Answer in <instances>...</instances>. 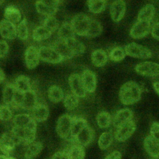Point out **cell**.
<instances>
[{"label":"cell","mask_w":159,"mask_h":159,"mask_svg":"<svg viewBox=\"0 0 159 159\" xmlns=\"http://www.w3.org/2000/svg\"><path fill=\"white\" fill-rule=\"evenodd\" d=\"M126 5L123 0H115L110 6V16L112 20L115 22L120 21L125 13Z\"/></svg>","instance_id":"12"},{"label":"cell","mask_w":159,"mask_h":159,"mask_svg":"<svg viewBox=\"0 0 159 159\" xmlns=\"http://www.w3.org/2000/svg\"><path fill=\"white\" fill-rule=\"evenodd\" d=\"M39 49L35 46H29L25 52V64L27 69L35 68L40 61Z\"/></svg>","instance_id":"13"},{"label":"cell","mask_w":159,"mask_h":159,"mask_svg":"<svg viewBox=\"0 0 159 159\" xmlns=\"http://www.w3.org/2000/svg\"><path fill=\"white\" fill-rule=\"evenodd\" d=\"M155 14V7L151 4L144 6L139 12L137 21L151 22Z\"/></svg>","instance_id":"31"},{"label":"cell","mask_w":159,"mask_h":159,"mask_svg":"<svg viewBox=\"0 0 159 159\" xmlns=\"http://www.w3.org/2000/svg\"><path fill=\"white\" fill-rule=\"evenodd\" d=\"M150 135L159 140V123L157 122H153L150 127Z\"/></svg>","instance_id":"45"},{"label":"cell","mask_w":159,"mask_h":159,"mask_svg":"<svg viewBox=\"0 0 159 159\" xmlns=\"http://www.w3.org/2000/svg\"><path fill=\"white\" fill-rule=\"evenodd\" d=\"M0 35L6 40H13L17 37L16 26L4 19L0 21Z\"/></svg>","instance_id":"15"},{"label":"cell","mask_w":159,"mask_h":159,"mask_svg":"<svg viewBox=\"0 0 159 159\" xmlns=\"http://www.w3.org/2000/svg\"><path fill=\"white\" fill-rule=\"evenodd\" d=\"M31 116L35 120V122H42L45 121L49 115L48 107L42 103H37V104L32 108Z\"/></svg>","instance_id":"22"},{"label":"cell","mask_w":159,"mask_h":159,"mask_svg":"<svg viewBox=\"0 0 159 159\" xmlns=\"http://www.w3.org/2000/svg\"><path fill=\"white\" fill-rule=\"evenodd\" d=\"M0 156H1V155H0Z\"/></svg>","instance_id":"56"},{"label":"cell","mask_w":159,"mask_h":159,"mask_svg":"<svg viewBox=\"0 0 159 159\" xmlns=\"http://www.w3.org/2000/svg\"><path fill=\"white\" fill-rule=\"evenodd\" d=\"M68 84L71 92L78 97H84L86 96V90L83 85L81 75L73 73L68 78Z\"/></svg>","instance_id":"11"},{"label":"cell","mask_w":159,"mask_h":159,"mask_svg":"<svg viewBox=\"0 0 159 159\" xmlns=\"http://www.w3.org/2000/svg\"><path fill=\"white\" fill-rule=\"evenodd\" d=\"M37 95L36 92L31 89L30 90L22 94L19 107L24 110H31L37 104Z\"/></svg>","instance_id":"14"},{"label":"cell","mask_w":159,"mask_h":159,"mask_svg":"<svg viewBox=\"0 0 159 159\" xmlns=\"http://www.w3.org/2000/svg\"><path fill=\"white\" fill-rule=\"evenodd\" d=\"M22 94L19 93L13 84L7 83L2 89V99L6 105L12 108H18Z\"/></svg>","instance_id":"3"},{"label":"cell","mask_w":159,"mask_h":159,"mask_svg":"<svg viewBox=\"0 0 159 159\" xmlns=\"http://www.w3.org/2000/svg\"><path fill=\"white\" fill-rule=\"evenodd\" d=\"M152 159H155V158H152Z\"/></svg>","instance_id":"55"},{"label":"cell","mask_w":159,"mask_h":159,"mask_svg":"<svg viewBox=\"0 0 159 159\" xmlns=\"http://www.w3.org/2000/svg\"><path fill=\"white\" fill-rule=\"evenodd\" d=\"M116 128L114 133L115 138L117 142H123L133 135L136 129V123L133 119H131Z\"/></svg>","instance_id":"5"},{"label":"cell","mask_w":159,"mask_h":159,"mask_svg":"<svg viewBox=\"0 0 159 159\" xmlns=\"http://www.w3.org/2000/svg\"><path fill=\"white\" fill-rule=\"evenodd\" d=\"M4 159H16L14 157H9V156H6Z\"/></svg>","instance_id":"52"},{"label":"cell","mask_w":159,"mask_h":159,"mask_svg":"<svg viewBox=\"0 0 159 159\" xmlns=\"http://www.w3.org/2000/svg\"><path fill=\"white\" fill-rule=\"evenodd\" d=\"M122 155L119 151H114L106 156L104 159H121Z\"/></svg>","instance_id":"49"},{"label":"cell","mask_w":159,"mask_h":159,"mask_svg":"<svg viewBox=\"0 0 159 159\" xmlns=\"http://www.w3.org/2000/svg\"><path fill=\"white\" fill-rule=\"evenodd\" d=\"M12 117V111L7 105H0V120L2 121H8Z\"/></svg>","instance_id":"43"},{"label":"cell","mask_w":159,"mask_h":159,"mask_svg":"<svg viewBox=\"0 0 159 159\" xmlns=\"http://www.w3.org/2000/svg\"><path fill=\"white\" fill-rule=\"evenodd\" d=\"M51 46L58 52V54L63 57L64 60L74 57L66 41H65L58 39L53 42Z\"/></svg>","instance_id":"21"},{"label":"cell","mask_w":159,"mask_h":159,"mask_svg":"<svg viewBox=\"0 0 159 159\" xmlns=\"http://www.w3.org/2000/svg\"><path fill=\"white\" fill-rule=\"evenodd\" d=\"M153 88L156 93L159 95V82H155L152 84Z\"/></svg>","instance_id":"51"},{"label":"cell","mask_w":159,"mask_h":159,"mask_svg":"<svg viewBox=\"0 0 159 159\" xmlns=\"http://www.w3.org/2000/svg\"><path fill=\"white\" fill-rule=\"evenodd\" d=\"M72 120L73 117L68 114H63L58 119L56 131L61 138L66 139L70 135Z\"/></svg>","instance_id":"8"},{"label":"cell","mask_w":159,"mask_h":159,"mask_svg":"<svg viewBox=\"0 0 159 159\" xmlns=\"http://www.w3.org/2000/svg\"><path fill=\"white\" fill-rule=\"evenodd\" d=\"M96 122L101 128H108L112 123V118L110 113L106 111L99 112L96 116Z\"/></svg>","instance_id":"37"},{"label":"cell","mask_w":159,"mask_h":159,"mask_svg":"<svg viewBox=\"0 0 159 159\" xmlns=\"http://www.w3.org/2000/svg\"><path fill=\"white\" fill-rule=\"evenodd\" d=\"M6 79V74L3 70V69L0 67V84H2Z\"/></svg>","instance_id":"50"},{"label":"cell","mask_w":159,"mask_h":159,"mask_svg":"<svg viewBox=\"0 0 159 159\" xmlns=\"http://www.w3.org/2000/svg\"><path fill=\"white\" fill-rule=\"evenodd\" d=\"M81 77L86 92L93 93L96 89L97 85V79L95 73L91 70L86 69L83 72Z\"/></svg>","instance_id":"16"},{"label":"cell","mask_w":159,"mask_h":159,"mask_svg":"<svg viewBox=\"0 0 159 159\" xmlns=\"http://www.w3.org/2000/svg\"><path fill=\"white\" fill-rule=\"evenodd\" d=\"M40 60L47 63L58 64L63 62L64 59L58 52L51 46H43L39 48Z\"/></svg>","instance_id":"6"},{"label":"cell","mask_w":159,"mask_h":159,"mask_svg":"<svg viewBox=\"0 0 159 159\" xmlns=\"http://www.w3.org/2000/svg\"><path fill=\"white\" fill-rule=\"evenodd\" d=\"M107 0H88L87 5L89 12L93 14H99L104 11Z\"/></svg>","instance_id":"35"},{"label":"cell","mask_w":159,"mask_h":159,"mask_svg":"<svg viewBox=\"0 0 159 159\" xmlns=\"http://www.w3.org/2000/svg\"><path fill=\"white\" fill-rule=\"evenodd\" d=\"M43 144L40 142L34 141L27 145L25 150L24 158V159H34L42 150Z\"/></svg>","instance_id":"27"},{"label":"cell","mask_w":159,"mask_h":159,"mask_svg":"<svg viewBox=\"0 0 159 159\" xmlns=\"http://www.w3.org/2000/svg\"><path fill=\"white\" fill-rule=\"evenodd\" d=\"M51 159H68V158L66 153L64 150H62L54 153Z\"/></svg>","instance_id":"48"},{"label":"cell","mask_w":159,"mask_h":159,"mask_svg":"<svg viewBox=\"0 0 159 159\" xmlns=\"http://www.w3.org/2000/svg\"><path fill=\"white\" fill-rule=\"evenodd\" d=\"M113 141V135L109 132H103L98 140V145L99 148L104 150L108 148Z\"/></svg>","instance_id":"40"},{"label":"cell","mask_w":159,"mask_h":159,"mask_svg":"<svg viewBox=\"0 0 159 159\" xmlns=\"http://www.w3.org/2000/svg\"><path fill=\"white\" fill-rule=\"evenodd\" d=\"M42 25L48 29L52 34L57 31L60 27L59 22L54 16L45 17L43 21Z\"/></svg>","instance_id":"41"},{"label":"cell","mask_w":159,"mask_h":159,"mask_svg":"<svg viewBox=\"0 0 159 159\" xmlns=\"http://www.w3.org/2000/svg\"><path fill=\"white\" fill-rule=\"evenodd\" d=\"M93 130L88 125L84 128L75 138H72V141L84 147L89 145L93 141Z\"/></svg>","instance_id":"17"},{"label":"cell","mask_w":159,"mask_h":159,"mask_svg":"<svg viewBox=\"0 0 159 159\" xmlns=\"http://www.w3.org/2000/svg\"><path fill=\"white\" fill-rule=\"evenodd\" d=\"M66 42L73 54V57L80 56L84 53L86 49L84 44L80 41L78 40L76 37L67 41Z\"/></svg>","instance_id":"30"},{"label":"cell","mask_w":159,"mask_h":159,"mask_svg":"<svg viewBox=\"0 0 159 159\" xmlns=\"http://www.w3.org/2000/svg\"><path fill=\"white\" fill-rule=\"evenodd\" d=\"M126 55L137 59H150L152 57V52L145 47L135 42H130L125 46Z\"/></svg>","instance_id":"4"},{"label":"cell","mask_w":159,"mask_h":159,"mask_svg":"<svg viewBox=\"0 0 159 159\" xmlns=\"http://www.w3.org/2000/svg\"><path fill=\"white\" fill-rule=\"evenodd\" d=\"M18 144L17 140L11 132L4 133L0 137V148L6 156H9Z\"/></svg>","instance_id":"9"},{"label":"cell","mask_w":159,"mask_h":159,"mask_svg":"<svg viewBox=\"0 0 159 159\" xmlns=\"http://www.w3.org/2000/svg\"><path fill=\"white\" fill-rule=\"evenodd\" d=\"M52 35V33L42 24L33 30L32 37L35 41L42 42L49 39Z\"/></svg>","instance_id":"29"},{"label":"cell","mask_w":159,"mask_h":159,"mask_svg":"<svg viewBox=\"0 0 159 159\" xmlns=\"http://www.w3.org/2000/svg\"><path fill=\"white\" fill-rule=\"evenodd\" d=\"M150 31L153 38L159 41V21L153 24L151 27Z\"/></svg>","instance_id":"46"},{"label":"cell","mask_w":159,"mask_h":159,"mask_svg":"<svg viewBox=\"0 0 159 159\" xmlns=\"http://www.w3.org/2000/svg\"><path fill=\"white\" fill-rule=\"evenodd\" d=\"M40 1L43 2L44 4L48 5L51 7L58 8L59 6L62 2L63 0H40Z\"/></svg>","instance_id":"47"},{"label":"cell","mask_w":159,"mask_h":159,"mask_svg":"<svg viewBox=\"0 0 159 159\" xmlns=\"http://www.w3.org/2000/svg\"><path fill=\"white\" fill-rule=\"evenodd\" d=\"M4 1H5V0H0V6H1L2 4L4 3Z\"/></svg>","instance_id":"53"},{"label":"cell","mask_w":159,"mask_h":159,"mask_svg":"<svg viewBox=\"0 0 159 159\" xmlns=\"http://www.w3.org/2000/svg\"><path fill=\"white\" fill-rule=\"evenodd\" d=\"M35 6L37 12L45 17L54 16L58 10V8L53 7L48 5H47L40 0L36 1Z\"/></svg>","instance_id":"34"},{"label":"cell","mask_w":159,"mask_h":159,"mask_svg":"<svg viewBox=\"0 0 159 159\" xmlns=\"http://www.w3.org/2000/svg\"><path fill=\"white\" fill-rule=\"evenodd\" d=\"M13 85L16 90L20 94H24L32 89L30 79L25 75H20L17 76L16 78Z\"/></svg>","instance_id":"23"},{"label":"cell","mask_w":159,"mask_h":159,"mask_svg":"<svg viewBox=\"0 0 159 159\" xmlns=\"http://www.w3.org/2000/svg\"><path fill=\"white\" fill-rule=\"evenodd\" d=\"M135 70L137 74L148 77L159 75V64L150 61H145L136 65Z\"/></svg>","instance_id":"7"},{"label":"cell","mask_w":159,"mask_h":159,"mask_svg":"<svg viewBox=\"0 0 159 159\" xmlns=\"http://www.w3.org/2000/svg\"><path fill=\"white\" fill-rule=\"evenodd\" d=\"M125 51L120 47H115L112 48L109 54V59L114 62H120L122 61L125 57Z\"/></svg>","instance_id":"42"},{"label":"cell","mask_w":159,"mask_h":159,"mask_svg":"<svg viewBox=\"0 0 159 159\" xmlns=\"http://www.w3.org/2000/svg\"><path fill=\"white\" fill-rule=\"evenodd\" d=\"M17 37L22 41H26L29 36L28 23L25 18L22 19L16 26Z\"/></svg>","instance_id":"36"},{"label":"cell","mask_w":159,"mask_h":159,"mask_svg":"<svg viewBox=\"0 0 159 159\" xmlns=\"http://www.w3.org/2000/svg\"><path fill=\"white\" fill-rule=\"evenodd\" d=\"M63 150L66 153L68 159L84 158L85 151L84 150V147L75 142Z\"/></svg>","instance_id":"26"},{"label":"cell","mask_w":159,"mask_h":159,"mask_svg":"<svg viewBox=\"0 0 159 159\" xmlns=\"http://www.w3.org/2000/svg\"><path fill=\"white\" fill-rule=\"evenodd\" d=\"M91 19L84 13H79L75 15L70 22L75 34L80 36H87Z\"/></svg>","instance_id":"2"},{"label":"cell","mask_w":159,"mask_h":159,"mask_svg":"<svg viewBox=\"0 0 159 159\" xmlns=\"http://www.w3.org/2000/svg\"><path fill=\"white\" fill-rule=\"evenodd\" d=\"M4 16L5 19L14 24H18L22 19L20 11L17 7L14 5H9L6 7L4 9Z\"/></svg>","instance_id":"24"},{"label":"cell","mask_w":159,"mask_h":159,"mask_svg":"<svg viewBox=\"0 0 159 159\" xmlns=\"http://www.w3.org/2000/svg\"><path fill=\"white\" fill-rule=\"evenodd\" d=\"M58 39L67 41L75 37V32L72 27L71 22H64L60 26L58 31Z\"/></svg>","instance_id":"25"},{"label":"cell","mask_w":159,"mask_h":159,"mask_svg":"<svg viewBox=\"0 0 159 159\" xmlns=\"http://www.w3.org/2000/svg\"><path fill=\"white\" fill-rule=\"evenodd\" d=\"M151 30V22L137 21L131 27L129 34L133 39H142L145 37Z\"/></svg>","instance_id":"10"},{"label":"cell","mask_w":159,"mask_h":159,"mask_svg":"<svg viewBox=\"0 0 159 159\" xmlns=\"http://www.w3.org/2000/svg\"><path fill=\"white\" fill-rule=\"evenodd\" d=\"M88 125V122L85 118L76 117H73L70 132L71 137L75 138L84 128Z\"/></svg>","instance_id":"32"},{"label":"cell","mask_w":159,"mask_h":159,"mask_svg":"<svg viewBox=\"0 0 159 159\" xmlns=\"http://www.w3.org/2000/svg\"><path fill=\"white\" fill-rule=\"evenodd\" d=\"M142 95V89L135 81H128L120 88L119 97L124 105H133L139 102Z\"/></svg>","instance_id":"1"},{"label":"cell","mask_w":159,"mask_h":159,"mask_svg":"<svg viewBox=\"0 0 159 159\" xmlns=\"http://www.w3.org/2000/svg\"><path fill=\"white\" fill-rule=\"evenodd\" d=\"M14 126L20 128H37L35 120L30 115L20 113L13 118Z\"/></svg>","instance_id":"18"},{"label":"cell","mask_w":159,"mask_h":159,"mask_svg":"<svg viewBox=\"0 0 159 159\" xmlns=\"http://www.w3.org/2000/svg\"><path fill=\"white\" fill-rule=\"evenodd\" d=\"M4 155L3 154V153L2 152V151H1V148H0V155Z\"/></svg>","instance_id":"54"},{"label":"cell","mask_w":159,"mask_h":159,"mask_svg":"<svg viewBox=\"0 0 159 159\" xmlns=\"http://www.w3.org/2000/svg\"><path fill=\"white\" fill-rule=\"evenodd\" d=\"M49 100L54 103L61 101L64 98V94L62 89L58 85H53L49 87L47 92Z\"/></svg>","instance_id":"33"},{"label":"cell","mask_w":159,"mask_h":159,"mask_svg":"<svg viewBox=\"0 0 159 159\" xmlns=\"http://www.w3.org/2000/svg\"><path fill=\"white\" fill-rule=\"evenodd\" d=\"M91 59L93 64L94 66L98 67H102L107 61V55L102 49H96L92 52Z\"/></svg>","instance_id":"28"},{"label":"cell","mask_w":159,"mask_h":159,"mask_svg":"<svg viewBox=\"0 0 159 159\" xmlns=\"http://www.w3.org/2000/svg\"><path fill=\"white\" fill-rule=\"evenodd\" d=\"M79 98L72 92L66 94L63 99L65 107L70 110L75 109L79 104Z\"/></svg>","instance_id":"38"},{"label":"cell","mask_w":159,"mask_h":159,"mask_svg":"<svg viewBox=\"0 0 159 159\" xmlns=\"http://www.w3.org/2000/svg\"><path fill=\"white\" fill-rule=\"evenodd\" d=\"M102 31V27L101 23L94 19H91L90 26L87 37L94 38L99 36Z\"/></svg>","instance_id":"39"},{"label":"cell","mask_w":159,"mask_h":159,"mask_svg":"<svg viewBox=\"0 0 159 159\" xmlns=\"http://www.w3.org/2000/svg\"><path fill=\"white\" fill-rule=\"evenodd\" d=\"M133 112L128 108H122L116 112L112 118V123L113 126L117 128L122 124L132 119Z\"/></svg>","instance_id":"19"},{"label":"cell","mask_w":159,"mask_h":159,"mask_svg":"<svg viewBox=\"0 0 159 159\" xmlns=\"http://www.w3.org/2000/svg\"><path fill=\"white\" fill-rule=\"evenodd\" d=\"M9 50V47L7 42L6 41H0V59L5 57Z\"/></svg>","instance_id":"44"},{"label":"cell","mask_w":159,"mask_h":159,"mask_svg":"<svg viewBox=\"0 0 159 159\" xmlns=\"http://www.w3.org/2000/svg\"><path fill=\"white\" fill-rule=\"evenodd\" d=\"M143 147L145 151L153 158H159V140L149 135L143 141Z\"/></svg>","instance_id":"20"}]
</instances>
